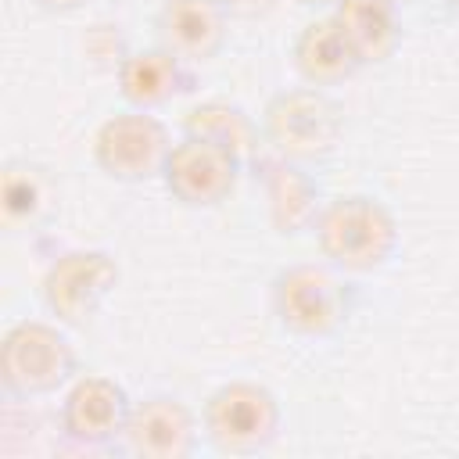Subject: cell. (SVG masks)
Instances as JSON below:
<instances>
[{"instance_id":"obj_1","label":"cell","mask_w":459,"mask_h":459,"mask_svg":"<svg viewBox=\"0 0 459 459\" xmlns=\"http://www.w3.org/2000/svg\"><path fill=\"white\" fill-rule=\"evenodd\" d=\"M316 240L323 258L341 273H373L387 265L398 247V222L391 208L369 194H341L330 197L316 222Z\"/></svg>"},{"instance_id":"obj_2","label":"cell","mask_w":459,"mask_h":459,"mask_svg":"<svg viewBox=\"0 0 459 459\" xmlns=\"http://www.w3.org/2000/svg\"><path fill=\"white\" fill-rule=\"evenodd\" d=\"M344 129L341 108L319 86H294L269 97L262 108V140L273 154L290 161H319L326 158Z\"/></svg>"},{"instance_id":"obj_3","label":"cell","mask_w":459,"mask_h":459,"mask_svg":"<svg viewBox=\"0 0 459 459\" xmlns=\"http://www.w3.org/2000/svg\"><path fill=\"white\" fill-rule=\"evenodd\" d=\"M326 265H287L273 280V312L283 330L298 337H330L351 312V283Z\"/></svg>"},{"instance_id":"obj_4","label":"cell","mask_w":459,"mask_h":459,"mask_svg":"<svg viewBox=\"0 0 459 459\" xmlns=\"http://www.w3.org/2000/svg\"><path fill=\"white\" fill-rule=\"evenodd\" d=\"M75 377L72 341L39 319H22L4 333L0 344V380L14 398H36L65 387Z\"/></svg>"},{"instance_id":"obj_5","label":"cell","mask_w":459,"mask_h":459,"mask_svg":"<svg viewBox=\"0 0 459 459\" xmlns=\"http://www.w3.org/2000/svg\"><path fill=\"white\" fill-rule=\"evenodd\" d=\"M204 437L226 455H255L280 434V402L255 380H230L204 402Z\"/></svg>"},{"instance_id":"obj_6","label":"cell","mask_w":459,"mask_h":459,"mask_svg":"<svg viewBox=\"0 0 459 459\" xmlns=\"http://www.w3.org/2000/svg\"><path fill=\"white\" fill-rule=\"evenodd\" d=\"M169 151V129L140 108L115 111L93 133V161L118 183H143L151 176H161Z\"/></svg>"},{"instance_id":"obj_7","label":"cell","mask_w":459,"mask_h":459,"mask_svg":"<svg viewBox=\"0 0 459 459\" xmlns=\"http://www.w3.org/2000/svg\"><path fill=\"white\" fill-rule=\"evenodd\" d=\"M115 287L118 262L97 247L65 251L43 273V301L65 326H86Z\"/></svg>"},{"instance_id":"obj_8","label":"cell","mask_w":459,"mask_h":459,"mask_svg":"<svg viewBox=\"0 0 459 459\" xmlns=\"http://www.w3.org/2000/svg\"><path fill=\"white\" fill-rule=\"evenodd\" d=\"M240 158L212 140H197V136H183L179 143H172L161 179L165 190L186 204V208H215L222 201H230V194L237 190L240 179Z\"/></svg>"},{"instance_id":"obj_9","label":"cell","mask_w":459,"mask_h":459,"mask_svg":"<svg viewBox=\"0 0 459 459\" xmlns=\"http://www.w3.org/2000/svg\"><path fill=\"white\" fill-rule=\"evenodd\" d=\"M133 402L122 384L111 377H79L65 402H61V430L75 445H111L115 437H126Z\"/></svg>"},{"instance_id":"obj_10","label":"cell","mask_w":459,"mask_h":459,"mask_svg":"<svg viewBox=\"0 0 459 459\" xmlns=\"http://www.w3.org/2000/svg\"><path fill=\"white\" fill-rule=\"evenodd\" d=\"M126 445L143 459H186L197 448V420L172 394H151L133 405Z\"/></svg>"},{"instance_id":"obj_11","label":"cell","mask_w":459,"mask_h":459,"mask_svg":"<svg viewBox=\"0 0 459 459\" xmlns=\"http://www.w3.org/2000/svg\"><path fill=\"white\" fill-rule=\"evenodd\" d=\"M226 18L219 0H165L154 14V36L186 65L208 61L226 43Z\"/></svg>"},{"instance_id":"obj_12","label":"cell","mask_w":459,"mask_h":459,"mask_svg":"<svg viewBox=\"0 0 459 459\" xmlns=\"http://www.w3.org/2000/svg\"><path fill=\"white\" fill-rule=\"evenodd\" d=\"M294 68L308 86H337L344 79H351L362 68V57L355 54L348 32L341 29V22L333 14L312 18L298 39H294Z\"/></svg>"},{"instance_id":"obj_13","label":"cell","mask_w":459,"mask_h":459,"mask_svg":"<svg viewBox=\"0 0 459 459\" xmlns=\"http://www.w3.org/2000/svg\"><path fill=\"white\" fill-rule=\"evenodd\" d=\"M186 86H190L186 61L165 50L161 43L147 50H129L118 61V93L126 97L129 108H140V111L161 108L172 97H179Z\"/></svg>"},{"instance_id":"obj_14","label":"cell","mask_w":459,"mask_h":459,"mask_svg":"<svg viewBox=\"0 0 459 459\" xmlns=\"http://www.w3.org/2000/svg\"><path fill=\"white\" fill-rule=\"evenodd\" d=\"M255 165L262 169V183H265V197H269V222L276 233L294 237L301 230H312L316 215H319V190L316 183L298 169V161L290 158H255Z\"/></svg>"},{"instance_id":"obj_15","label":"cell","mask_w":459,"mask_h":459,"mask_svg":"<svg viewBox=\"0 0 459 459\" xmlns=\"http://www.w3.org/2000/svg\"><path fill=\"white\" fill-rule=\"evenodd\" d=\"M57 201V186L50 172L29 158H14L0 172V219L7 233L36 230L50 219Z\"/></svg>"},{"instance_id":"obj_16","label":"cell","mask_w":459,"mask_h":459,"mask_svg":"<svg viewBox=\"0 0 459 459\" xmlns=\"http://www.w3.org/2000/svg\"><path fill=\"white\" fill-rule=\"evenodd\" d=\"M398 11L402 7H394L387 0H337L333 18L348 32L362 65H380L394 54V47L402 39Z\"/></svg>"},{"instance_id":"obj_17","label":"cell","mask_w":459,"mask_h":459,"mask_svg":"<svg viewBox=\"0 0 459 459\" xmlns=\"http://www.w3.org/2000/svg\"><path fill=\"white\" fill-rule=\"evenodd\" d=\"M183 136H197V140H212L226 151H233L240 161H255L258 158V136L262 129L255 126V118L230 100H201L194 108L183 111Z\"/></svg>"},{"instance_id":"obj_18","label":"cell","mask_w":459,"mask_h":459,"mask_svg":"<svg viewBox=\"0 0 459 459\" xmlns=\"http://www.w3.org/2000/svg\"><path fill=\"white\" fill-rule=\"evenodd\" d=\"M219 4L233 18H262V14H269L276 7V0H219Z\"/></svg>"},{"instance_id":"obj_19","label":"cell","mask_w":459,"mask_h":459,"mask_svg":"<svg viewBox=\"0 0 459 459\" xmlns=\"http://www.w3.org/2000/svg\"><path fill=\"white\" fill-rule=\"evenodd\" d=\"M39 11H50V14H68V11H79L86 0H32Z\"/></svg>"},{"instance_id":"obj_20","label":"cell","mask_w":459,"mask_h":459,"mask_svg":"<svg viewBox=\"0 0 459 459\" xmlns=\"http://www.w3.org/2000/svg\"><path fill=\"white\" fill-rule=\"evenodd\" d=\"M301 7H337V0H294Z\"/></svg>"},{"instance_id":"obj_21","label":"cell","mask_w":459,"mask_h":459,"mask_svg":"<svg viewBox=\"0 0 459 459\" xmlns=\"http://www.w3.org/2000/svg\"><path fill=\"white\" fill-rule=\"evenodd\" d=\"M387 4H394V7H405V4H412V0H387Z\"/></svg>"}]
</instances>
